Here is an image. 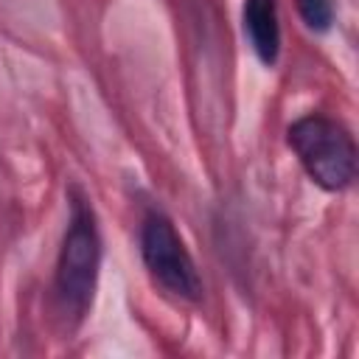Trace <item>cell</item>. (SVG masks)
Wrapping results in <instances>:
<instances>
[{"label":"cell","instance_id":"cell-1","mask_svg":"<svg viewBox=\"0 0 359 359\" xmlns=\"http://www.w3.org/2000/svg\"><path fill=\"white\" fill-rule=\"evenodd\" d=\"M98 266H101V238H98L95 216L87 199L79 191H73V216L56 264V294L65 311L76 317L87 311L95 292Z\"/></svg>","mask_w":359,"mask_h":359},{"label":"cell","instance_id":"cell-2","mask_svg":"<svg viewBox=\"0 0 359 359\" xmlns=\"http://www.w3.org/2000/svg\"><path fill=\"white\" fill-rule=\"evenodd\" d=\"M306 174L325 191H342L356 174V146L348 129L325 115H306L286 132Z\"/></svg>","mask_w":359,"mask_h":359},{"label":"cell","instance_id":"cell-3","mask_svg":"<svg viewBox=\"0 0 359 359\" xmlns=\"http://www.w3.org/2000/svg\"><path fill=\"white\" fill-rule=\"evenodd\" d=\"M140 252H143L149 275L165 292H171L174 297H182V300L202 297V278L196 272V264H194L191 252L185 250L180 233L174 230V224L165 216L151 213L143 222Z\"/></svg>","mask_w":359,"mask_h":359},{"label":"cell","instance_id":"cell-4","mask_svg":"<svg viewBox=\"0 0 359 359\" xmlns=\"http://www.w3.org/2000/svg\"><path fill=\"white\" fill-rule=\"evenodd\" d=\"M244 31L264 65H275L280 50V25L275 0H244Z\"/></svg>","mask_w":359,"mask_h":359},{"label":"cell","instance_id":"cell-5","mask_svg":"<svg viewBox=\"0 0 359 359\" xmlns=\"http://www.w3.org/2000/svg\"><path fill=\"white\" fill-rule=\"evenodd\" d=\"M297 11L311 31H328L334 22V0H297Z\"/></svg>","mask_w":359,"mask_h":359}]
</instances>
